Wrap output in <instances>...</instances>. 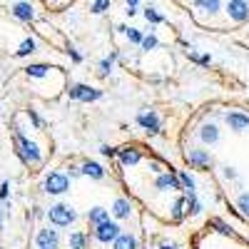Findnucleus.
<instances>
[{"instance_id": "nucleus-2", "label": "nucleus", "mask_w": 249, "mask_h": 249, "mask_svg": "<svg viewBox=\"0 0 249 249\" xmlns=\"http://www.w3.org/2000/svg\"><path fill=\"white\" fill-rule=\"evenodd\" d=\"M70 190V179L65 175H60V172H50L45 177V192L50 195H62V192H68Z\"/></svg>"}, {"instance_id": "nucleus-34", "label": "nucleus", "mask_w": 249, "mask_h": 249, "mask_svg": "<svg viewBox=\"0 0 249 249\" xmlns=\"http://www.w3.org/2000/svg\"><path fill=\"white\" fill-rule=\"evenodd\" d=\"M224 177H227V179H237V172H234L232 167H224Z\"/></svg>"}, {"instance_id": "nucleus-22", "label": "nucleus", "mask_w": 249, "mask_h": 249, "mask_svg": "<svg viewBox=\"0 0 249 249\" xmlns=\"http://www.w3.org/2000/svg\"><path fill=\"white\" fill-rule=\"evenodd\" d=\"M199 212H202V204L197 195H187V214H199Z\"/></svg>"}, {"instance_id": "nucleus-30", "label": "nucleus", "mask_w": 249, "mask_h": 249, "mask_svg": "<svg viewBox=\"0 0 249 249\" xmlns=\"http://www.w3.org/2000/svg\"><path fill=\"white\" fill-rule=\"evenodd\" d=\"M124 35H127V40H130V43H137V45H142V40H144V35H142L137 28H130V30L124 33Z\"/></svg>"}, {"instance_id": "nucleus-19", "label": "nucleus", "mask_w": 249, "mask_h": 249, "mask_svg": "<svg viewBox=\"0 0 249 249\" xmlns=\"http://www.w3.org/2000/svg\"><path fill=\"white\" fill-rule=\"evenodd\" d=\"M195 8H199V10H204V13L214 15V13L222 10V0H195Z\"/></svg>"}, {"instance_id": "nucleus-16", "label": "nucleus", "mask_w": 249, "mask_h": 249, "mask_svg": "<svg viewBox=\"0 0 249 249\" xmlns=\"http://www.w3.org/2000/svg\"><path fill=\"white\" fill-rule=\"evenodd\" d=\"M88 219H90L92 227H100V224L110 222V212H107V210H102V207H92V210L88 212Z\"/></svg>"}, {"instance_id": "nucleus-28", "label": "nucleus", "mask_w": 249, "mask_h": 249, "mask_svg": "<svg viewBox=\"0 0 249 249\" xmlns=\"http://www.w3.org/2000/svg\"><path fill=\"white\" fill-rule=\"evenodd\" d=\"M82 247H85V234L72 232L70 234V249H82Z\"/></svg>"}, {"instance_id": "nucleus-6", "label": "nucleus", "mask_w": 249, "mask_h": 249, "mask_svg": "<svg viewBox=\"0 0 249 249\" xmlns=\"http://www.w3.org/2000/svg\"><path fill=\"white\" fill-rule=\"evenodd\" d=\"M18 144H20V155H23L25 162H30V164H37L40 162V150H37L35 142L25 140L23 135H18Z\"/></svg>"}, {"instance_id": "nucleus-4", "label": "nucleus", "mask_w": 249, "mask_h": 249, "mask_svg": "<svg viewBox=\"0 0 249 249\" xmlns=\"http://www.w3.org/2000/svg\"><path fill=\"white\" fill-rule=\"evenodd\" d=\"M227 15H230L234 23H247L249 20V3L247 0H230V3H227Z\"/></svg>"}, {"instance_id": "nucleus-18", "label": "nucleus", "mask_w": 249, "mask_h": 249, "mask_svg": "<svg viewBox=\"0 0 249 249\" xmlns=\"http://www.w3.org/2000/svg\"><path fill=\"white\" fill-rule=\"evenodd\" d=\"M82 175H88L92 179H102V177H105V167L97 164V162H85V164H82Z\"/></svg>"}, {"instance_id": "nucleus-33", "label": "nucleus", "mask_w": 249, "mask_h": 249, "mask_svg": "<svg viewBox=\"0 0 249 249\" xmlns=\"http://www.w3.org/2000/svg\"><path fill=\"white\" fill-rule=\"evenodd\" d=\"M100 152L105 155V157H112V155H117L120 150H112V147H107V144H102V147H100Z\"/></svg>"}, {"instance_id": "nucleus-3", "label": "nucleus", "mask_w": 249, "mask_h": 249, "mask_svg": "<svg viewBox=\"0 0 249 249\" xmlns=\"http://www.w3.org/2000/svg\"><path fill=\"white\" fill-rule=\"evenodd\" d=\"M70 97L80 100V102H95L102 97V90L90 88V85H70Z\"/></svg>"}, {"instance_id": "nucleus-37", "label": "nucleus", "mask_w": 249, "mask_h": 249, "mask_svg": "<svg viewBox=\"0 0 249 249\" xmlns=\"http://www.w3.org/2000/svg\"><path fill=\"white\" fill-rule=\"evenodd\" d=\"M0 197H3V199L8 197V184L5 182H3V187H0Z\"/></svg>"}, {"instance_id": "nucleus-36", "label": "nucleus", "mask_w": 249, "mask_h": 249, "mask_svg": "<svg viewBox=\"0 0 249 249\" xmlns=\"http://www.w3.org/2000/svg\"><path fill=\"white\" fill-rule=\"evenodd\" d=\"M150 170H152V172H157V175H162V167H160V162H150Z\"/></svg>"}, {"instance_id": "nucleus-39", "label": "nucleus", "mask_w": 249, "mask_h": 249, "mask_svg": "<svg viewBox=\"0 0 249 249\" xmlns=\"http://www.w3.org/2000/svg\"><path fill=\"white\" fill-rule=\"evenodd\" d=\"M137 3H140V0H127V8H132V10H137Z\"/></svg>"}, {"instance_id": "nucleus-9", "label": "nucleus", "mask_w": 249, "mask_h": 249, "mask_svg": "<svg viewBox=\"0 0 249 249\" xmlns=\"http://www.w3.org/2000/svg\"><path fill=\"white\" fill-rule=\"evenodd\" d=\"M35 242H37V249H57L60 237H57V232H55V230H40Z\"/></svg>"}, {"instance_id": "nucleus-27", "label": "nucleus", "mask_w": 249, "mask_h": 249, "mask_svg": "<svg viewBox=\"0 0 249 249\" xmlns=\"http://www.w3.org/2000/svg\"><path fill=\"white\" fill-rule=\"evenodd\" d=\"M48 70H50L48 65H28V68H25V72H28L30 77H43Z\"/></svg>"}, {"instance_id": "nucleus-35", "label": "nucleus", "mask_w": 249, "mask_h": 249, "mask_svg": "<svg viewBox=\"0 0 249 249\" xmlns=\"http://www.w3.org/2000/svg\"><path fill=\"white\" fill-rule=\"evenodd\" d=\"M68 53H70V57H72V60H75V62H80V60H82V55H80V53H77V50H75V48H70V50H68Z\"/></svg>"}, {"instance_id": "nucleus-5", "label": "nucleus", "mask_w": 249, "mask_h": 249, "mask_svg": "<svg viewBox=\"0 0 249 249\" xmlns=\"http://www.w3.org/2000/svg\"><path fill=\"white\" fill-rule=\"evenodd\" d=\"M120 234H122V232H120V224H117V222H105V224L95 227V237H97L100 242H105V244L115 242Z\"/></svg>"}, {"instance_id": "nucleus-24", "label": "nucleus", "mask_w": 249, "mask_h": 249, "mask_svg": "<svg viewBox=\"0 0 249 249\" xmlns=\"http://www.w3.org/2000/svg\"><path fill=\"white\" fill-rule=\"evenodd\" d=\"M115 60H117V53H112L110 57H105V60L100 62V75H102V77L110 75V70H112V62H115Z\"/></svg>"}, {"instance_id": "nucleus-1", "label": "nucleus", "mask_w": 249, "mask_h": 249, "mask_svg": "<svg viewBox=\"0 0 249 249\" xmlns=\"http://www.w3.org/2000/svg\"><path fill=\"white\" fill-rule=\"evenodd\" d=\"M48 217H50V222H53L55 227H70L77 214H75L72 207H68V204H55V207H50Z\"/></svg>"}, {"instance_id": "nucleus-14", "label": "nucleus", "mask_w": 249, "mask_h": 249, "mask_svg": "<svg viewBox=\"0 0 249 249\" xmlns=\"http://www.w3.org/2000/svg\"><path fill=\"white\" fill-rule=\"evenodd\" d=\"M13 15H15L18 20H23V23H30V20L35 18V10H33L30 3H15V5H13Z\"/></svg>"}, {"instance_id": "nucleus-29", "label": "nucleus", "mask_w": 249, "mask_h": 249, "mask_svg": "<svg viewBox=\"0 0 249 249\" xmlns=\"http://www.w3.org/2000/svg\"><path fill=\"white\" fill-rule=\"evenodd\" d=\"M160 45V40L150 33V35H144V40H142V50H155Z\"/></svg>"}, {"instance_id": "nucleus-32", "label": "nucleus", "mask_w": 249, "mask_h": 249, "mask_svg": "<svg viewBox=\"0 0 249 249\" xmlns=\"http://www.w3.org/2000/svg\"><path fill=\"white\" fill-rule=\"evenodd\" d=\"M214 227H217V230H219V232H222L224 237H237V234H234V230H230V227H227L224 222H219V219L214 222Z\"/></svg>"}, {"instance_id": "nucleus-11", "label": "nucleus", "mask_w": 249, "mask_h": 249, "mask_svg": "<svg viewBox=\"0 0 249 249\" xmlns=\"http://www.w3.org/2000/svg\"><path fill=\"white\" fill-rule=\"evenodd\" d=\"M187 162L195 164V167H207V164H212V155L207 150H190L187 152Z\"/></svg>"}, {"instance_id": "nucleus-38", "label": "nucleus", "mask_w": 249, "mask_h": 249, "mask_svg": "<svg viewBox=\"0 0 249 249\" xmlns=\"http://www.w3.org/2000/svg\"><path fill=\"white\" fill-rule=\"evenodd\" d=\"M160 249H177V247H175V244H170V242H162V244H160Z\"/></svg>"}, {"instance_id": "nucleus-23", "label": "nucleus", "mask_w": 249, "mask_h": 249, "mask_svg": "<svg viewBox=\"0 0 249 249\" xmlns=\"http://www.w3.org/2000/svg\"><path fill=\"white\" fill-rule=\"evenodd\" d=\"M35 40L33 37H28V40H23V43H20V50H18V57H25V55H30V53H35Z\"/></svg>"}, {"instance_id": "nucleus-17", "label": "nucleus", "mask_w": 249, "mask_h": 249, "mask_svg": "<svg viewBox=\"0 0 249 249\" xmlns=\"http://www.w3.org/2000/svg\"><path fill=\"white\" fill-rule=\"evenodd\" d=\"M112 249H137V237L135 234H120L115 242H112Z\"/></svg>"}, {"instance_id": "nucleus-20", "label": "nucleus", "mask_w": 249, "mask_h": 249, "mask_svg": "<svg viewBox=\"0 0 249 249\" xmlns=\"http://www.w3.org/2000/svg\"><path fill=\"white\" fill-rule=\"evenodd\" d=\"M177 177H179V182H182V187H184L187 195H197V184H195V177H192L190 172H179Z\"/></svg>"}, {"instance_id": "nucleus-12", "label": "nucleus", "mask_w": 249, "mask_h": 249, "mask_svg": "<svg viewBox=\"0 0 249 249\" xmlns=\"http://www.w3.org/2000/svg\"><path fill=\"white\" fill-rule=\"evenodd\" d=\"M199 140H202L204 144H214V142L219 140V127H217L214 122L202 124V127H199Z\"/></svg>"}, {"instance_id": "nucleus-21", "label": "nucleus", "mask_w": 249, "mask_h": 249, "mask_svg": "<svg viewBox=\"0 0 249 249\" xmlns=\"http://www.w3.org/2000/svg\"><path fill=\"white\" fill-rule=\"evenodd\" d=\"M184 214H187V197H179L175 204H172V219H184Z\"/></svg>"}, {"instance_id": "nucleus-25", "label": "nucleus", "mask_w": 249, "mask_h": 249, "mask_svg": "<svg viewBox=\"0 0 249 249\" xmlns=\"http://www.w3.org/2000/svg\"><path fill=\"white\" fill-rule=\"evenodd\" d=\"M237 207H239V212H242L244 217H249V192H242V195L237 197Z\"/></svg>"}, {"instance_id": "nucleus-10", "label": "nucleus", "mask_w": 249, "mask_h": 249, "mask_svg": "<svg viewBox=\"0 0 249 249\" xmlns=\"http://www.w3.org/2000/svg\"><path fill=\"white\" fill-rule=\"evenodd\" d=\"M227 124H230V130H234V132H244V130H249V115L230 112L227 115Z\"/></svg>"}, {"instance_id": "nucleus-26", "label": "nucleus", "mask_w": 249, "mask_h": 249, "mask_svg": "<svg viewBox=\"0 0 249 249\" xmlns=\"http://www.w3.org/2000/svg\"><path fill=\"white\" fill-rule=\"evenodd\" d=\"M144 20H147V23H152V25H157V23H164V18L155 10V8H147L144 10Z\"/></svg>"}, {"instance_id": "nucleus-7", "label": "nucleus", "mask_w": 249, "mask_h": 249, "mask_svg": "<svg viewBox=\"0 0 249 249\" xmlns=\"http://www.w3.org/2000/svg\"><path fill=\"white\" fill-rule=\"evenodd\" d=\"M155 187L160 192H175V190H182V182H179V177H175L170 172H162V175H157Z\"/></svg>"}, {"instance_id": "nucleus-15", "label": "nucleus", "mask_w": 249, "mask_h": 249, "mask_svg": "<svg viewBox=\"0 0 249 249\" xmlns=\"http://www.w3.org/2000/svg\"><path fill=\"white\" fill-rule=\"evenodd\" d=\"M117 157H120L122 164H137V162L142 160V155H140L137 147H122V150L117 152Z\"/></svg>"}, {"instance_id": "nucleus-8", "label": "nucleus", "mask_w": 249, "mask_h": 249, "mask_svg": "<svg viewBox=\"0 0 249 249\" xmlns=\"http://www.w3.org/2000/svg\"><path fill=\"white\" fill-rule=\"evenodd\" d=\"M137 124H140L142 130L152 132V135H157V132L162 130V122H160V117H157L155 112H142V115H137Z\"/></svg>"}, {"instance_id": "nucleus-31", "label": "nucleus", "mask_w": 249, "mask_h": 249, "mask_svg": "<svg viewBox=\"0 0 249 249\" xmlns=\"http://www.w3.org/2000/svg\"><path fill=\"white\" fill-rule=\"evenodd\" d=\"M107 8H110V0H95V3H92V8H90V10L100 15V13H105Z\"/></svg>"}, {"instance_id": "nucleus-13", "label": "nucleus", "mask_w": 249, "mask_h": 249, "mask_svg": "<svg viewBox=\"0 0 249 249\" xmlns=\"http://www.w3.org/2000/svg\"><path fill=\"white\" fill-rule=\"evenodd\" d=\"M112 214H115L117 219H127V217L132 214V204H130V199H124V197L115 199V204H112Z\"/></svg>"}]
</instances>
